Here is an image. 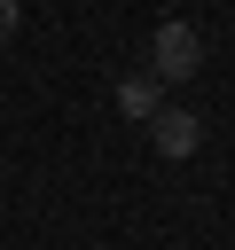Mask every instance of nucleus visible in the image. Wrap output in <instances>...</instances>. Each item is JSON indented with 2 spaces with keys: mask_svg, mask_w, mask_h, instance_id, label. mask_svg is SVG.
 Wrapping results in <instances>:
<instances>
[{
  "mask_svg": "<svg viewBox=\"0 0 235 250\" xmlns=\"http://www.w3.org/2000/svg\"><path fill=\"white\" fill-rule=\"evenodd\" d=\"M196 70H204V39H196V23H180V16L157 23V39H149V78H172V86H180V78H196Z\"/></svg>",
  "mask_w": 235,
  "mask_h": 250,
  "instance_id": "obj_1",
  "label": "nucleus"
},
{
  "mask_svg": "<svg viewBox=\"0 0 235 250\" xmlns=\"http://www.w3.org/2000/svg\"><path fill=\"white\" fill-rule=\"evenodd\" d=\"M149 141H157L164 156H188V148L204 141V117H188V109H157V117H149Z\"/></svg>",
  "mask_w": 235,
  "mask_h": 250,
  "instance_id": "obj_2",
  "label": "nucleus"
},
{
  "mask_svg": "<svg viewBox=\"0 0 235 250\" xmlns=\"http://www.w3.org/2000/svg\"><path fill=\"white\" fill-rule=\"evenodd\" d=\"M16 39V0H0V47Z\"/></svg>",
  "mask_w": 235,
  "mask_h": 250,
  "instance_id": "obj_4",
  "label": "nucleus"
},
{
  "mask_svg": "<svg viewBox=\"0 0 235 250\" xmlns=\"http://www.w3.org/2000/svg\"><path fill=\"white\" fill-rule=\"evenodd\" d=\"M118 102H125L133 117H157V78H125V86H118Z\"/></svg>",
  "mask_w": 235,
  "mask_h": 250,
  "instance_id": "obj_3",
  "label": "nucleus"
}]
</instances>
